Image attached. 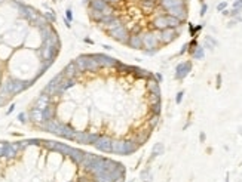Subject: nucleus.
I'll return each instance as SVG.
<instances>
[{
  "mask_svg": "<svg viewBox=\"0 0 242 182\" xmlns=\"http://www.w3.org/2000/svg\"><path fill=\"white\" fill-rule=\"evenodd\" d=\"M103 47H104V49H107V50H110V49H112V47H110V46H109V45H104Z\"/></svg>",
  "mask_w": 242,
  "mask_h": 182,
  "instance_id": "obj_54",
  "label": "nucleus"
},
{
  "mask_svg": "<svg viewBox=\"0 0 242 182\" xmlns=\"http://www.w3.org/2000/svg\"><path fill=\"white\" fill-rule=\"evenodd\" d=\"M159 3H161V8L163 11H168V9H171V8L184 5L186 0H159Z\"/></svg>",
  "mask_w": 242,
  "mask_h": 182,
  "instance_id": "obj_19",
  "label": "nucleus"
},
{
  "mask_svg": "<svg viewBox=\"0 0 242 182\" xmlns=\"http://www.w3.org/2000/svg\"><path fill=\"white\" fill-rule=\"evenodd\" d=\"M192 71V61H184V62H180L177 67H175V79L177 80H183L189 76V73Z\"/></svg>",
  "mask_w": 242,
  "mask_h": 182,
  "instance_id": "obj_7",
  "label": "nucleus"
},
{
  "mask_svg": "<svg viewBox=\"0 0 242 182\" xmlns=\"http://www.w3.org/2000/svg\"><path fill=\"white\" fill-rule=\"evenodd\" d=\"M150 111H151V114H158V115H161V113H162V101H161V102L151 104Z\"/></svg>",
  "mask_w": 242,
  "mask_h": 182,
  "instance_id": "obj_32",
  "label": "nucleus"
},
{
  "mask_svg": "<svg viewBox=\"0 0 242 182\" xmlns=\"http://www.w3.org/2000/svg\"><path fill=\"white\" fill-rule=\"evenodd\" d=\"M64 24H66V27H67V28H70V27H71V24H70V21H67L66 18H64Z\"/></svg>",
  "mask_w": 242,
  "mask_h": 182,
  "instance_id": "obj_51",
  "label": "nucleus"
},
{
  "mask_svg": "<svg viewBox=\"0 0 242 182\" xmlns=\"http://www.w3.org/2000/svg\"><path fill=\"white\" fill-rule=\"evenodd\" d=\"M64 76L67 77V79H76V76L79 74V70L76 67V64H74V61H71L70 64H67V67L64 68Z\"/></svg>",
  "mask_w": 242,
  "mask_h": 182,
  "instance_id": "obj_18",
  "label": "nucleus"
},
{
  "mask_svg": "<svg viewBox=\"0 0 242 182\" xmlns=\"http://www.w3.org/2000/svg\"><path fill=\"white\" fill-rule=\"evenodd\" d=\"M43 145L48 149H54V151H58V153L66 154V156H69L71 153V149H73V147H70V145L61 144V142H54V141H43Z\"/></svg>",
  "mask_w": 242,
  "mask_h": 182,
  "instance_id": "obj_6",
  "label": "nucleus"
},
{
  "mask_svg": "<svg viewBox=\"0 0 242 182\" xmlns=\"http://www.w3.org/2000/svg\"><path fill=\"white\" fill-rule=\"evenodd\" d=\"M196 46H198V42H196V39H193V40L189 43V52H190V53H192V52L196 49Z\"/></svg>",
  "mask_w": 242,
  "mask_h": 182,
  "instance_id": "obj_40",
  "label": "nucleus"
},
{
  "mask_svg": "<svg viewBox=\"0 0 242 182\" xmlns=\"http://www.w3.org/2000/svg\"><path fill=\"white\" fill-rule=\"evenodd\" d=\"M183 98H184V91H180L178 93H177V96H175V104L180 105L181 101H183Z\"/></svg>",
  "mask_w": 242,
  "mask_h": 182,
  "instance_id": "obj_38",
  "label": "nucleus"
},
{
  "mask_svg": "<svg viewBox=\"0 0 242 182\" xmlns=\"http://www.w3.org/2000/svg\"><path fill=\"white\" fill-rule=\"evenodd\" d=\"M123 24V21L119 18V16H116V15H113V18L109 21V22L104 25V28H105V31L109 33V31H112V30H115V28H117L119 25H122Z\"/></svg>",
  "mask_w": 242,
  "mask_h": 182,
  "instance_id": "obj_21",
  "label": "nucleus"
},
{
  "mask_svg": "<svg viewBox=\"0 0 242 182\" xmlns=\"http://www.w3.org/2000/svg\"><path fill=\"white\" fill-rule=\"evenodd\" d=\"M151 27H153L155 30H158V31L165 30V28H169L166 13H159L158 16H155V18H153V21H151Z\"/></svg>",
  "mask_w": 242,
  "mask_h": 182,
  "instance_id": "obj_10",
  "label": "nucleus"
},
{
  "mask_svg": "<svg viewBox=\"0 0 242 182\" xmlns=\"http://www.w3.org/2000/svg\"><path fill=\"white\" fill-rule=\"evenodd\" d=\"M8 83H9L11 95H16V93L23 92L25 88H28L31 84V83H27V81H23V80H13V79H9Z\"/></svg>",
  "mask_w": 242,
  "mask_h": 182,
  "instance_id": "obj_11",
  "label": "nucleus"
},
{
  "mask_svg": "<svg viewBox=\"0 0 242 182\" xmlns=\"http://www.w3.org/2000/svg\"><path fill=\"white\" fill-rule=\"evenodd\" d=\"M163 151H165V147H163V144L162 142H156L155 145H153V149H151V157L149 159V163L153 159H156L158 156H162L163 154Z\"/></svg>",
  "mask_w": 242,
  "mask_h": 182,
  "instance_id": "obj_23",
  "label": "nucleus"
},
{
  "mask_svg": "<svg viewBox=\"0 0 242 182\" xmlns=\"http://www.w3.org/2000/svg\"><path fill=\"white\" fill-rule=\"evenodd\" d=\"M155 79H156L158 83H162L163 81V76H162L161 73H155Z\"/></svg>",
  "mask_w": 242,
  "mask_h": 182,
  "instance_id": "obj_45",
  "label": "nucleus"
},
{
  "mask_svg": "<svg viewBox=\"0 0 242 182\" xmlns=\"http://www.w3.org/2000/svg\"><path fill=\"white\" fill-rule=\"evenodd\" d=\"M187 50H189V43L183 45V47H181V49H180V52H178V55H184Z\"/></svg>",
  "mask_w": 242,
  "mask_h": 182,
  "instance_id": "obj_44",
  "label": "nucleus"
},
{
  "mask_svg": "<svg viewBox=\"0 0 242 182\" xmlns=\"http://www.w3.org/2000/svg\"><path fill=\"white\" fill-rule=\"evenodd\" d=\"M192 58H193V59H204V58H205V47L198 45L196 49L192 52Z\"/></svg>",
  "mask_w": 242,
  "mask_h": 182,
  "instance_id": "obj_28",
  "label": "nucleus"
},
{
  "mask_svg": "<svg viewBox=\"0 0 242 182\" xmlns=\"http://www.w3.org/2000/svg\"><path fill=\"white\" fill-rule=\"evenodd\" d=\"M199 141H201V142H205V141H207V135H205V132H201V133H199Z\"/></svg>",
  "mask_w": 242,
  "mask_h": 182,
  "instance_id": "obj_47",
  "label": "nucleus"
},
{
  "mask_svg": "<svg viewBox=\"0 0 242 182\" xmlns=\"http://www.w3.org/2000/svg\"><path fill=\"white\" fill-rule=\"evenodd\" d=\"M215 9H217V12H223L224 9H227V2H226V0H221L219 5L215 6Z\"/></svg>",
  "mask_w": 242,
  "mask_h": 182,
  "instance_id": "obj_36",
  "label": "nucleus"
},
{
  "mask_svg": "<svg viewBox=\"0 0 242 182\" xmlns=\"http://www.w3.org/2000/svg\"><path fill=\"white\" fill-rule=\"evenodd\" d=\"M128 182H134V179H131V181H128Z\"/></svg>",
  "mask_w": 242,
  "mask_h": 182,
  "instance_id": "obj_57",
  "label": "nucleus"
},
{
  "mask_svg": "<svg viewBox=\"0 0 242 182\" xmlns=\"http://www.w3.org/2000/svg\"><path fill=\"white\" fill-rule=\"evenodd\" d=\"M98 159H100V156H97V154H89V153H85V157H83V160L80 161V164H79V166H82L85 170H88V169H89V167H91V166H92V164Z\"/></svg>",
  "mask_w": 242,
  "mask_h": 182,
  "instance_id": "obj_15",
  "label": "nucleus"
},
{
  "mask_svg": "<svg viewBox=\"0 0 242 182\" xmlns=\"http://www.w3.org/2000/svg\"><path fill=\"white\" fill-rule=\"evenodd\" d=\"M217 45H219V42H217L212 36H205V39H204V47H205V49L214 50V47Z\"/></svg>",
  "mask_w": 242,
  "mask_h": 182,
  "instance_id": "obj_27",
  "label": "nucleus"
},
{
  "mask_svg": "<svg viewBox=\"0 0 242 182\" xmlns=\"http://www.w3.org/2000/svg\"><path fill=\"white\" fill-rule=\"evenodd\" d=\"M241 15V9H232V11H229V16L230 18H236V16H239Z\"/></svg>",
  "mask_w": 242,
  "mask_h": 182,
  "instance_id": "obj_39",
  "label": "nucleus"
},
{
  "mask_svg": "<svg viewBox=\"0 0 242 182\" xmlns=\"http://www.w3.org/2000/svg\"><path fill=\"white\" fill-rule=\"evenodd\" d=\"M43 16L48 19V22H49V21H51V22H55V19H57V18H55V15L52 13V11L45 12V13H43Z\"/></svg>",
  "mask_w": 242,
  "mask_h": 182,
  "instance_id": "obj_37",
  "label": "nucleus"
},
{
  "mask_svg": "<svg viewBox=\"0 0 242 182\" xmlns=\"http://www.w3.org/2000/svg\"><path fill=\"white\" fill-rule=\"evenodd\" d=\"M2 2H5V0H0V3H2Z\"/></svg>",
  "mask_w": 242,
  "mask_h": 182,
  "instance_id": "obj_58",
  "label": "nucleus"
},
{
  "mask_svg": "<svg viewBox=\"0 0 242 182\" xmlns=\"http://www.w3.org/2000/svg\"><path fill=\"white\" fill-rule=\"evenodd\" d=\"M101 12H103L104 16H109V15H113V12H115V8H113V5H112V3H109V5H107V6H105V8H104Z\"/></svg>",
  "mask_w": 242,
  "mask_h": 182,
  "instance_id": "obj_35",
  "label": "nucleus"
},
{
  "mask_svg": "<svg viewBox=\"0 0 242 182\" xmlns=\"http://www.w3.org/2000/svg\"><path fill=\"white\" fill-rule=\"evenodd\" d=\"M178 34H180L178 28H165V30L158 31V39H159V43L162 45H169L178 37Z\"/></svg>",
  "mask_w": 242,
  "mask_h": 182,
  "instance_id": "obj_3",
  "label": "nucleus"
},
{
  "mask_svg": "<svg viewBox=\"0 0 242 182\" xmlns=\"http://www.w3.org/2000/svg\"><path fill=\"white\" fill-rule=\"evenodd\" d=\"M91 57L100 64V67H105V68H115L117 65V59L112 57H107V55H103V53H92Z\"/></svg>",
  "mask_w": 242,
  "mask_h": 182,
  "instance_id": "obj_5",
  "label": "nucleus"
},
{
  "mask_svg": "<svg viewBox=\"0 0 242 182\" xmlns=\"http://www.w3.org/2000/svg\"><path fill=\"white\" fill-rule=\"evenodd\" d=\"M215 80H217L215 86H217V89H220V88H221V74H217V76H215Z\"/></svg>",
  "mask_w": 242,
  "mask_h": 182,
  "instance_id": "obj_46",
  "label": "nucleus"
},
{
  "mask_svg": "<svg viewBox=\"0 0 242 182\" xmlns=\"http://www.w3.org/2000/svg\"><path fill=\"white\" fill-rule=\"evenodd\" d=\"M49 101H51V96H48L46 93L42 92V95H39V98L36 99L33 108H37V110H42V111H43L48 105H49Z\"/></svg>",
  "mask_w": 242,
  "mask_h": 182,
  "instance_id": "obj_17",
  "label": "nucleus"
},
{
  "mask_svg": "<svg viewBox=\"0 0 242 182\" xmlns=\"http://www.w3.org/2000/svg\"><path fill=\"white\" fill-rule=\"evenodd\" d=\"M100 136H101L100 133H89V132H79V130H76L73 141H76V142H79V144L89 145V144H94Z\"/></svg>",
  "mask_w": 242,
  "mask_h": 182,
  "instance_id": "obj_4",
  "label": "nucleus"
},
{
  "mask_svg": "<svg viewBox=\"0 0 242 182\" xmlns=\"http://www.w3.org/2000/svg\"><path fill=\"white\" fill-rule=\"evenodd\" d=\"M112 142H113V139H112L110 136H103V135H101V136L94 142L92 145L97 148L98 151L110 153V151H112Z\"/></svg>",
  "mask_w": 242,
  "mask_h": 182,
  "instance_id": "obj_8",
  "label": "nucleus"
},
{
  "mask_svg": "<svg viewBox=\"0 0 242 182\" xmlns=\"http://www.w3.org/2000/svg\"><path fill=\"white\" fill-rule=\"evenodd\" d=\"M113 182H125V176H119L117 179H115Z\"/></svg>",
  "mask_w": 242,
  "mask_h": 182,
  "instance_id": "obj_49",
  "label": "nucleus"
},
{
  "mask_svg": "<svg viewBox=\"0 0 242 182\" xmlns=\"http://www.w3.org/2000/svg\"><path fill=\"white\" fill-rule=\"evenodd\" d=\"M13 108H15V105H13V104H12L11 107H9V110H8V114H11L12 111H13Z\"/></svg>",
  "mask_w": 242,
  "mask_h": 182,
  "instance_id": "obj_52",
  "label": "nucleus"
},
{
  "mask_svg": "<svg viewBox=\"0 0 242 182\" xmlns=\"http://www.w3.org/2000/svg\"><path fill=\"white\" fill-rule=\"evenodd\" d=\"M109 3L105 0H89V9H95V11H103Z\"/></svg>",
  "mask_w": 242,
  "mask_h": 182,
  "instance_id": "obj_25",
  "label": "nucleus"
},
{
  "mask_svg": "<svg viewBox=\"0 0 242 182\" xmlns=\"http://www.w3.org/2000/svg\"><path fill=\"white\" fill-rule=\"evenodd\" d=\"M233 8L242 11V0H235V2H233Z\"/></svg>",
  "mask_w": 242,
  "mask_h": 182,
  "instance_id": "obj_43",
  "label": "nucleus"
},
{
  "mask_svg": "<svg viewBox=\"0 0 242 182\" xmlns=\"http://www.w3.org/2000/svg\"><path fill=\"white\" fill-rule=\"evenodd\" d=\"M101 68L100 64L94 59L91 55H86V71H92V73H97L98 70Z\"/></svg>",
  "mask_w": 242,
  "mask_h": 182,
  "instance_id": "obj_22",
  "label": "nucleus"
},
{
  "mask_svg": "<svg viewBox=\"0 0 242 182\" xmlns=\"http://www.w3.org/2000/svg\"><path fill=\"white\" fill-rule=\"evenodd\" d=\"M107 34L110 36V37H113L115 40H117L119 43H122V45H126L128 43V37H129V28H128L125 24H122V25H119L117 28L115 30H112V31H109Z\"/></svg>",
  "mask_w": 242,
  "mask_h": 182,
  "instance_id": "obj_2",
  "label": "nucleus"
},
{
  "mask_svg": "<svg viewBox=\"0 0 242 182\" xmlns=\"http://www.w3.org/2000/svg\"><path fill=\"white\" fill-rule=\"evenodd\" d=\"M112 153L115 154H122L125 156L126 154V141H113L112 142Z\"/></svg>",
  "mask_w": 242,
  "mask_h": 182,
  "instance_id": "obj_16",
  "label": "nucleus"
},
{
  "mask_svg": "<svg viewBox=\"0 0 242 182\" xmlns=\"http://www.w3.org/2000/svg\"><path fill=\"white\" fill-rule=\"evenodd\" d=\"M107 3H115V2H119V0H105Z\"/></svg>",
  "mask_w": 242,
  "mask_h": 182,
  "instance_id": "obj_55",
  "label": "nucleus"
},
{
  "mask_svg": "<svg viewBox=\"0 0 242 182\" xmlns=\"http://www.w3.org/2000/svg\"><path fill=\"white\" fill-rule=\"evenodd\" d=\"M141 37H143V47H146V50H158V46L161 45L158 39V30L144 33L141 34Z\"/></svg>",
  "mask_w": 242,
  "mask_h": 182,
  "instance_id": "obj_1",
  "label": "nucleus"
},
{
  "mask_svg": "<svg viewBox=\"0 0 242 182\" xmlns=\"http://www.w3.org/2000/svg\"><path fill=\"white\" fill-rule=\"evenodd\" d=\"M18 118H20V122H21V123H25V114H24V113L20 114V115H18Z\"/></svg>",
  "mask_w": 242,
  "mask_h": 182,
  "instance_id": "obj_48",
  "label": "nucleus"
},
{
  "mask_svg": "<svg viewBox=\"0 0 242 182\" xmlns=\"http://www.w3.org/2000/svg\"><path fill=\"white\" fill-rule=\"evenodd\" d=\"M158 123H159V115H158V114H153V115L150 117V120H149V126H150V129L156 127V126H158Z\"/></svg>",
  "mask_w": 242,
  "mask_h": 182,
  "instance_id": "obj_34",
  "label": "nucleus"
},
{
  "mask_svg": "<svg viewBox=\"0 0 242 182\" xmlns=\"http://www.w3.org/2000/svg\"><path fill=\"white\" fill-rule=\"evenodd\" d=\"M66 19L70 21V22L73 21V12H71V9H67V11H66Z\"/></svg>",
  "mask_w": 242,
  "mask_h": 182,
  "instance_id": "obj_42",
  "label": "nucleus"
},
{
  "mask_svg": "<svg viewBox=\"0 0 242 182\" xmlns=\"http://www.w3.org/2000/svg\"><path fill=\"white\" fill-rule=\"evenodd\" d=\"M141 179L144 182H149V181H151V172H150V167H147V169H144V170L141 172Z\"/></svg>",
  "mask_w": 242,
  "mask_h": 182,
  "instance_id": "obj_33",
  "label": "nucleus"
},
{
  "mask_svg": "<svg viewBox=\"0 0 242 182\" xmlns=\"http://www.w3.org/2000/svg\"><path fill=\"white\" fill-rule=\"evenodd\" d=\"M226 182H229V173L226 175Z\"/></svg>",
  "mask_w": 242,
  "mask_h": 182,
  "instance_id": "obj_56",
  "label": "nucleus"
},
{
  "mask_svg": "<svg viewBox=\"0 0 242 182\" xmlns=\"http://www.w3.org/2000/svg\"><path fill=\"white\" fill-rule=\"evenodd\" d=\"M129 47H132V49H144L143 47V37L141 34H129L128 37V43H126Z\"/></svg>",
  "mask_w": 242,
  "mask_h": 182,
  "instance_id": "obj_14",
  "label": "nucleus"
},
{
  "mask_svg": "<svg viewBox=\"0 0 242 182\" xmlns=\"http://www.w3.org/2000/svg\"><path fill=\"white\" fill-rule=\"evenodd\" d=\"M74 64L79 70V73H85L86 71V55H80L74 59Z\"/></svg>",
  "mask_w": 242,
  "mask_h": 182,
  "instance_id": "obj_26",
  "label": "nucleus"
},
{
  "mask_svg": "<svg viewBox=\"0 0 242 182\" xmlns=\"http://www.w3.org/2000/svg\"><path fill=\"white\" fill-rule=\"evenodd\" d=\"M52 2H55V0H52Z\"/></svg>",
  "mask_w": 242,
  "mask_h": 182,
  "instance_id": "obj_59",
  "label": "nucleus"
},
{
  "mask_svg": "<svg viewBox=\"0 0 242 182\" xmlns=\"http://www.w3.org/2000/svg\"><path fill=\"white\" fill-rule=\"evenodd\" d=\"M85 42H86V43H91V45L94 43V42L91 40V39H89V37H85Z\"/></svg>",
  "mask_w": 242,
  "mask_h": 182,
  "instance_id": "obj_53",
  "label": "nucleus"
},
{
  "mask_svg": "<svg viewBox=\"0 0 242 182\" xmlns=\"http://www.w3.org/2000/svg\"><path fill=\"white\" fill-rule=\"evenodd\" d=\"M204 28V24H199V25H193V24H189V33H190V36L193 37V39H196V36H198V33L201 31Z\"/></svg>",
  "mask_w": 242,
  "mask_h": 182,
  "instance_id": "obj_30",
  "label": "nucleus"
},
{
  "mask_svg": "<svg viewBox=\"0 0 242 182\" xmlns=\"http://www.w3.org/2000/svg\"><path fill=\"white\" fill-rule=\"evenodd\" d=\"M74 133H76V130L67 125H61L59 129L55 132V135H58V136L66 138V139H71V141H73V138H74Z\"/></svg>",
  "mask_w": 242,
  "mask_h": 182,
  "instance_id": "obj_12",
  "label": "nucleus"
},
{
  "mask_svg": "<svg viewBox=\"0 0 242 182\" xmlns=\"http://www.w3.org/2000/svg\"><path fill=\"white\" fill-rule=\"evenodd\" d=\"M208 11V5L207 3H202V6H201V12H199V15L201 16H205V13Z\"/></svg>",
  "mask_w": 242,
  "mask_h": 182,
  "instance_id": "obj_41",
  "label": "nucleus"
},
{
  "mask_svg": "<svg viewBox=\"0 0 242 182\" xmlns=\"http://www.w3.org/2000/svg\"><path fill=\"white\" fill-rule=\"evenodd\" d=\"M235 25H236V19H233V21H230L227 27H229V28H232V27H235Z\"/></svg>",
  "mask_w": 242,
  "mask_h": 182,
  "instance_id": "obj_50",
  "label": "nucleus"
},
{
  "mask_svg": "<svg viewBox=\"0 0 242 182\" xmlns=\"http://www.w3.org/2000/svg\"><path fill=\"white\" fill-rule=\"evenodd\" d=\"M69 157L73 160V163L80 164V161L83 160V157H85V151H82V149H79V148H73L71 153L69 154Z\"/></svg>",
  "mask_w": 242,
  "mask_h": 182,
  "instance_id": "obj_20",
  "label": "nucleus"
},
{
  "mask_svg": "<svg viewBox=\"0 0 242 182\" xmlns=\"http://www.w3.org/2000/svg\"><path fill=\"white\" fill-rule=\"evenodd\" d=\"M18 151H20V148H18V144L15 142V144H8V142H5V148H3V157H6V159H13L16 154H18Z\"/></svg>",
  "mask_w": 242,
  "mask_h": 182,
  "instance_id": "obj_13",
  "label": "nucleus"
},
{
  "mask_svg": "<svg viewBox=\"0 0 242 182\" xmlns=\"http://www.w3.org/2000/svg\"><path fill=\"white\" fill-rule=\"evenodd\" d=\"M103 12L101 11H95V9H89V18L92 19L94 22H98L100 24V21L103 19Z\"/></svg>",
  "mask_w": 242,
  "mask_h": 182,
  "instance_id": "obj_29",
  "label": "nucleus"
},
{
  "mask_svg": "<svg viewBox=\"0 0 242 182\" xmlns=\"http://www.w3.org/2000/svg\"><path fill=\"white\" fill-rule=\"evenodd\" d=\"M168 15H173L175 18H178L181 22H184L186 19H187V5H180V6H175V8H171V9H168L166 11Z\"/></svg>",
  "mask_w": 242,
  "mask_h": 182,
  "instance_id": "obj_9",
  "label": "nucleus"
},
{
  "mask_svg": "<svg viewBox=\"0 0 242 182\" xmlns=\"http://www.w3.org/2000/svg\"><path fill=\"white\" fill-rule=\"evenodd\" d=\"M30 118L34 122V123H42L43 122V111L42 110H37V108H33L31 111H30Z\"/></svg>",
  "mask_w": 242,
  "mask_h": 182,
  "instance_id": "obj_24",
  "label": "nucleus"
},
{
  "mask_svg": "<svg viewBox=\"0 0 242 182\" xmlns=\"http://www.w3.org/2000/svg\"><path fill=\"white\" fill-rule=\"evenodd\" d=\"M54 114H55V108L48 105L46 108L43 110V122L45 120H49V118H54Z\"/></svg>",
  "mask_w": 242,
  "mask_h": 182,
  "instance_id": "obj_31",
  "label": "nucleus"
}]
</instances>
